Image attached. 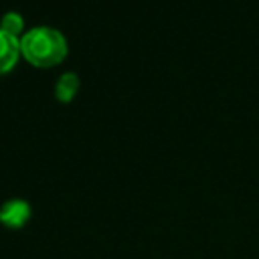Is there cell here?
I'll list each match as a JSON object with an SVG mask.
<instances>
[{"instance_id": "cell-5", "label": "cell", "mask_w": 259, "mask_h": 259, "mask_svg": "<svg viewBox=\"0 0 259 259\" xmlns=\"http://www.w3.org/2000/svg\"><path fill=\"white\" fill-rule=\"evenodd\" d=\"M0 28H2L4 32H8V34L16 36V38H20V36L26 32V30H24V18H22V14H20V12H14V10H10V12H6V14L2 16Z\"/></svg>"}, {"instance_id": "cell-2", "label": "cell", "mask_w": 259, "mask_h": 259, "mask_svg": "<svg viewBox=\"0 0 259 259\" xmlns=\"http://www.w3.org/2000/svg\"><path fill=\"white\" fill-rule=\"evenodd\" d=\"M30 219V204L22 198L6 200L0 206V223L8 229H20Z\"/></svg>"}, {"instance_id": "cell-3", "label": "cell", "mask_w": 259, "mask_h": 259, "mask_svg": "<svg viewBox=\"0 0 259 259\" xmlns=\"http://www.w3.org/2000/svg\"><path fill=\"white\" fill-rule=\"evenodd\" d=\"M20 57V38L0 28V75L12 71Z\"/></svg>"}, {"instance_id": "cell-1", "label": "cell", "mask_w": 259, "mask_h": 259, "mask_svg": "<svg viewBox=\"0 0 259 259\" xmlns=\"http://www.w3.org/2000/svg\"><path fill=\"white\" fill-rule=\"evenodd\" d=\"M69 45L65 34L53 26H32L20 36V55L36 69H51L65 61Z\"/></svg>"}, {"instance_id": "cell-4", "label": "cell", "mask_w": 259, "mask_h": 259, "mask_svg": "<svg viewBox=\"0 0 259 259\" xmlns=\"http://www.w3.org/2000/svg\"><path fill=\"white\" fill-rule=\"evenodd\" d=\"M79 75L77 73H63L55 85V97L61 103H71L79 93Z\"/></svg>"}]
</instances>
